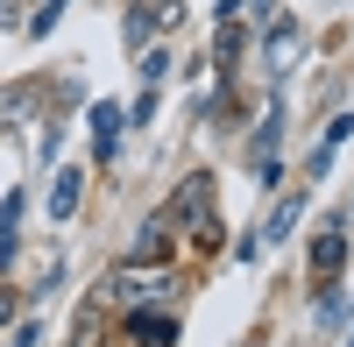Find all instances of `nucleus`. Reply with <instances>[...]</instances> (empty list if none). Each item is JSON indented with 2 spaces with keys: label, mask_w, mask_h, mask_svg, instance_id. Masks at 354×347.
Here are the masks:
<instances>
[{
  "label": "nucleus",
  "mask_w": 354,
  "mask_h": 347,
  "mask_svg": "<svg viewBox=\"0 0 354 347\" xmlns=\"http://www.w3.org/2000/svg\"><path fill=\"white\" fill-rule=\"evenodd\" d=\"M205 206H213V178H205V170H192V178L177 185V198H170V220H185V227H198V234L213 241V220H205Z\"/></svg>",
  "instance_id": "1"
},
{
  "label": "nucleus",
  "mask_w": 354,
  "mask_h": 347,
  "mask_svg": "<svg viewBox=\"0 0 354 347\" xmlns=\"http://www.w3.org/2000/svg\"><path fill=\"white\" fill-rule=\"evenodd\" d=\"M262 64H270V78L298 64V21H270V36H262Z\"/></svg>",
  "instance_id": "2"
},
{
  "label": "nucleus",
  "mask_w": 354,
  "mask_h": 347,
  "mask_svg": "<svg viewBox=\"0 0 354 347\" xmlns=\"http://www.w3.org/2000/svg\"><path fill=\"white\" fill-rule=\"evenodd\" d=\"M128 333H135V347H170L177 319H170V312H128Z\"/></svg>",
  "instance_id": "3"
},
{
  "label": "nucleus",
  "mask_w": 354,
  "mask_h": 347,
  "mask_svg": "<svg viewBox=\"0 0 354 347\" xmlns=\"http://www.w3.org/2000/svg\"><path fill=\"white\" fill-rule=\"evenodd\" d=\"M298 206H305V198H298V191H283L277 206H270V220H262L255 248H277V241H290V220H298Z\"/></svg>",
  "instance_id": "4"
},
{
  "label": "nucleus",
  "mask_w": 354,
  "mask_h": 347,
  "mask_svg": "<svg viewBox=\"0 0 354 347\" xmlns=\"http://www.w3.org/2000/svg\"><path fill=\"white\" fill-rule=\"evenodd\" d=\"M78 198H85V170H57V185H50V220H71Z\"/></svg>",
  "instance_id": "5"
},
{
  "label": "nucleus",
  "mask_w": 354,
  "mask_h": 347,
  "mask_svg": "<svg viewBox=\"0 0 354 347\" xmlns=\"http://www.w3.org/2000/svg\"><path fill=\"white\" fill-rule=\"evenodd\" d=\"M121 128H128V113L113 106V100H100V106H93V149H100V156H113V142H121Z\"/></svg>",
  "instance_id": "6"
},
{
  "label": "nucleus",
  "mask_w": 354,
  "mask_h": 347,
  "mask_svg": "<svg viewBox=\"0 0 354 347\" xmlns=\"http://www.w3.org/2000/svg\"><path fill=\"white\" fill-rule=\"evenodd\" d=\"M340 263H347V234H340V220H333V227H326V234H319V241H312V270H319V276H333Z\"/></svg>",
  "instance_id": "7"
},
{
  "label": "nucleus",
  "mask_w": 354,
  "mask_h": 347,
  "mask_svg": "<svg viewBox=\"0 0 354 347\" xmlns=\"http://www.w3.org/2000/svg\"><path fill=\"white\" fill-rule=\"evenodd\" d=\"M128 255H135V263H156V255H170V213H163V220H149V227H142V234H135V248H128Z\"/></svg>",
  "instance_id": "8"
},
{
  "label": "nucleus",
  "mask_w": 354,
  "mask_h": 347,
  "mask_svg": "<svg viewBox=\"0 0 354 347\" xmlns=\"http://www.w3.org/2000/svg\"><path fill=\"white\" fill-rule=\"evenodd\" d=\"M15 220H21V191L0 198V263H15Z\"/></svg>",
  "instance_id": "9"
},
{
  "label": "nucleus",
  "mask_w": 354,
  "mask_h": 347,
  "mask_svg": "<svg viewBox=\"0 0 354 347\" xmlns=\"http://www.w3.org/2000/svg\"><path fill=\"white\" fill-rule=\"evenodd\" d=\"M213 57H220V64H234V57H241V28H234V21H220V36H213Z\"/></svg>",
  "instance_id": "10"
},
{
  "label": "nucleus",
  "mask_w": 354,
  "mask_h": 347,
  "mask_svg": "<svg viewBox=\"0 0 354 347\" xmlns=\"http://www.w3.org/2000/svg\"><path fill=\"white\" fill-rule=\"evenodd\" d=\"M57 15H64V0H43V8L28 15V36H50V28H57Z\"/></svg>",
  "instance_id": "11"
},
{
  "label": "nucleus",
  "mask_w": 354,
  "mask_h": 347,
  "mask_svg": "<svg viewBox=\"0 0 354 347\" xmlns=\"http://www.w3.org/2000/svg\"><path fill=\"white\" fill-rule=\"evenodd\" d=\"M163 71H170V57H163V50H142V85H156Z\"/></svg>",
  "instance_id": "12"
},
{
  "label": "nucleus",
  "mask_w": 354,
  "mask_h": 347,
  "mask_svg": "<svg viewBox=\"0 0 354 347\" xmlns=\"http://www.w3.org/2000/svg\"><path fill=\"white\" fill-rule=\"evenodd\" d=\"M8 21H15V0H0V28H8Z\"/></svg>",
  "instance_id": "13"
},
{
  "label": "nucleus",
  "mask_w": 354,
  "mask_h": 347,
  "mask_svg": "<svg viewBox=\"0 0 354 347\" xmlns=\"http://www.w3.org/2000/svg\"><path fill=\"white\" fill-rule=\"evenodd\" d=\"M8 312H15V305H8V298H0V326H8Z\"/></svg>",
  "instance_id": "14"
},
{
  "label": "nucleus",
  "mask_w": 354,
  "mask_h": 347,
  "mask_svg": "<svg viewBox=\"0 0 354 347\" xmlns=\"http://www.w3.org/2000/svg\"><path fill=\"white\" fill-rule=\"evenodd\" d=\"M241 8H270V0H241Z\"/></svg>",
  "instance_id": "15"
},
{
  "label": "nucleus",
  "mask_w": 354,
  "mask_h": 347,
  "mask_svg": "<svg viewBox=\"0 0 354 347\" xmlns=\"http://www.w3.org/2000/svg\"><path fill=\"white\" fill-rule=\"evenodd\" d=\"M347 347H354V333H347Z\"/></svg>",
  "instance_id": "16"
}]
</instances>
